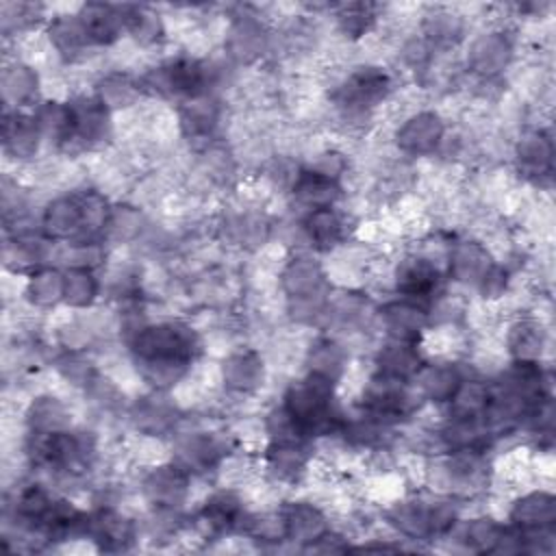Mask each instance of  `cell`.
<instances>
[{
	"label": "cell",
	"instance_id": "cell-7",
	"mask_svg": "<svg viewBox=\"0 0 556 556\" xmlns=\"http://www.w3.org/2000/svg\"><path fill=\"white\" fill-rule=\"evenodd\" d=\"M374 324L391 341L419 343L421 334L430 326V311L426 304L397 295L395 300H387L382 302V306L376 308Z\"/></svg>",
	"mask_w": 556,
	"mask_h": 556
},
{
	"label": "cell",
	"instance_id": "cell-9",
	"mask_svg": "<svg viewBox=\"0 0 556 556\" xmlns=\"http://www.w3.org/2000/svg\"><path fill=\"white\" fill-rule=\"evenodd\" d=\"M350 217L352 215L348 211H339V206H321L306 211L300 217L298 226L308 248H315L319 252H332L348 243Z\"/></svg>",
	"mask_w": 556,
	"mask_h": 556
},
{
	"label": "cell",
	"instance_id": "cell-13",
	"mask_svg": "<svg viewBox=\"0 0 556 556\" xmlns=\"http://www.w3.org/2000/svg\"><path fill=\"white\" fill-rule=\"evenodd\" d=\"M493 263L495 258L482 241H476V239L456 241L450 248L445 276H450L454 282L463 287L478 289V285L482 282L486 271L493 267Z\"/></svg>",
	"mask_w": 556,
	"mask_h": 556
},
{
	"label": "cell",
	"instance_id": "cell-8",
	"mask_svg": "<svg viewBox=\"0 0 556 556\" xmlns=\"http://www.w3.org/2000/svg\"><path fill=\"white\" fill-rule=\"evenodd\" d=\"M513 156L517 174L534 187H541L543 180L552 178L554 143L545 128L536 126L521 132V137L513 143Z\"/></svg>",
	"mask_w": 556,
	"mask_h": 556
},
{
	"label": "cell",
	"instance_id": "cell-1",
	"mask_svg": "<svg viewBox=\"0 0 556 556\" xmlns=\"http://www.w3.org/2000/svg\"><path fill=\"white\" fill-rule=\"evenodd\" d=\"M443 278H445V271L415 250H408L391 269L393 291L400 298H406L426 306H430L434 298L443 293L441 289Z\"/></svg>",
	"mask_w": 556,
	"mask_h": 556
},
{
	"label": "cell",
	"instance_id": "cell-14",
	"mask_svg": "<svg viewBox=\"0 0 556 556\" xmlns=\"http://www.w3.org/2000/svg\"><path fill=\"white\" fill-rule=\"evenodd\" d=\"M463 380H465V371L458 367V361L434 358L421 365V369L413 378V384L426 404L445 406Z\"/></svg>",
	"mask_w": 556,
	"mask_h": 556
},
{
	"label": "cell",
	"instance_id": "cell-17",
	"mask_svg": "<svg viewBox=\"0 0 556 556\" xmlns=\"http://www.w3.org/2000/svg\"><path fill=\"white\" fill-rule=\"evenodd\" d=\"M371 363H374V374H380L393 380L413 382V378L426 363V356L419 343L387 339V343L376 348Z\"/></svg>",
	"mask_w": 556,
	"mask_h": 556
},
{
	"label": "cell",
	"instance_id": "cell-4",
	"mask_svg": "<svg viewBox=\"0 0 556 556\" xmlns=\"http://www.w3.org/2000/svg\"><path fill=\"white\" fill-rule=\"evenodd\" d=\"M447 124L439 111L419 109L393 128V148L408 159L434 156Z\"/></svg>",
	"mask_w": 556,
	"mask_h": 556
},
{
	"label": "cell",
	"instance_id": "cell-18",
	"mask_svg": "<svg viewBox=\"0 0 556 556\" xmlns=\"http://www.w3.org/2000/svg\"><path fill=\"white\" fill-rule=\"evenodd\" d=\"M24 302L37 313H52L63 304V271L50 265L30 271L24 285Z\"/></svg>",
	"mask_w": 556,
	"mask_h": 556
},
{
	"label": "cell",
	"instance_id": "cell-2",
	"mask_svg": "<svg viewBox=\"0 0 556 556\" xmlns=\"http://www.w3.org/2000/svg\"><path fill=\"white\" fill-rule=\"evenodd\" d=\"M191 484L193 476L169 458L143 469L139 493L152 508L180 510L191 497Z\"/></svg>",
	"mask_w": 556,
	"mask_h": 556
},
{
	"label": "cell",
	"instance_id": "cell-15",
	"mask_svg": "<svg viewBox=\"0 0 556 556\" xmlns=\"http://www.w3.org/2000/svg\"><path fill=\"white\" fill-rule=\"evenodd\" d=\"M2 100L4 109L22 111L37 106L43 100L41 72L24 61H9L2 65Z\"/></svg>",
	"mask_w": 556,
	"mask_h": 556
},
{
	"label": "cell",
	"instance_id": "cell-12",
	"mask_svg": "<svg viewBox=\"0 0 556 556\" xmlns=\"http://www.w3.org/2000/svg\"><path fill=\"white\" fill-rule=\"evenodd\" d=\"M506 354L521 363H541L549 350V330L539 315H517L502 339Z\"/></svg>",
	"mask_w": 556,
	"mask_h": 556
},
{
	"label": "cell",
	"instance_id": "cell-5",
	"mask_svg": "<svg viewBox=\"0 0 556 556\" xmlns=\"http://www.w3.org/2000/svg\"><path fill=\"white\" fill-rule=\"evenodd\" d=\"M222 367V389L232 395L248 400L261 393L263 384L267 382V361L256 348H232L224 354Z\"/></svg>",
	"mask_w": 556,
	"mask_h": 556
},
{
	"label": "cell",
	"instance_id": "cell-6",
	"mask_svg": "<svg viewBox=\"0 0 556 556\" xmlns=\"http://www.w3.org/2000/svg\"><path fill=\"white\" fill-rule=\"evenodd\" d=\"M41 232L54 243H70V241H85V213L78 191H65L50 198L41 213H39Z\"/></svg>",
	"mask_w": 556,
	"mask_h": 556
},
{
	"label": "cell",
	"instance_id": "cell-11",
	"mask_svg": "<svg viewBox=\"0 0 556 556\" xmlns=\"http://www.w3.org/2000/svg\"><path fill=\"white\" fill-rule=\"evenodd\" d=\"M2 143H4V156L11 159L15 167L28 165L37 156H41L39 148L43 143V135L39 130L35 115L26 111L4 109Z\"/></svg>",
	"mask_w": 556,
	"mask_h": 556
},
{
	"label": "cell",
	"instance_id": "cell-10",
	"mask_svg": "<svg viewBox=\"0 0 556 556\" xmlns=\"http://www.w3.org/2000/svg\"><path fill=\"white\" fill-rule=\"evenodd\" d=\"M278 513L285 528L287 543H302L306 549L324 532L330 530V517L324 506L311 500H289L278 504Z\"/></svg>",
	"mask_w": 556,
	"mask_h": 556
},
{
	"label": "cell",
	"instance_id": "cell-19",
	"mask_svg": "<svg viewBox=\"0 0 556 556\" xmlns=\"http://www.w3.org/2000/svg\"><path fill=\"white\" fill-rule=\"evenodd\" d=\"M102 289V278L96 269L87 267H65L63 271V304L70 311H85L96 306Z\"/></svg>",
	"mask_w": 556,
	"mask_h": 556
},
{
	"label": "cell",
	"instance_id": "cell-16",
	"mask_svg": "<svg viewBox=\"0 0 556 556\" xmlns=\"http://www.w3.org/2000/svg\"><path fill=\"white\" fill-rule=\"evenodd\" d=\"M78 17L91 48L111 50L122 41L126 33L124 7H117V4H96V2L80 4Z\"/></svg>",
	"mask_w": 556,
	"mask_h": 556
},
{
	"label": "cell",
	"instance_id": "cell-3",
	"mask_svg": "<svg viewBox=\"0 0 556 556\" xmlns=\"http://www.w3.org/2000/svg\"><path fill=\"white\" fill-rule=\"evenodd\" d=\"M515 59V39L506 26H489L476 35L465 54V67L480 80L500 78Z\"/></svg>",
	"mask_w": 556,
	"mask_h": 556
}]
</instances>
